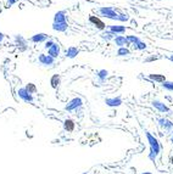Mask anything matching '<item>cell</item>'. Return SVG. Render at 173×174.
<instances>
[{"label": "cell", "instance_id": "cell-1", "mask_svg": "<svg viewBox=\"0 0 173 174\" xmlns=\"http://www.w3.org/2000/svg\"><path fill=\"white\" fill-rule=\"evenodd\" d=\"M145 136H146V140H148L149 146H150V151H152L156 156H159L161 153V144L157 140V138H155V135L149 133L148 130H145Z\"/></svg>", "mask_w": 173, "mask_h": 174}, {"label": "cell", "instance_id": "cell-2", "mask_svg": "<svg viewBox=\"0 0 173 174\" xmlns=\"http://www.w3.org/2000/svg\"><path fill=\"white\" fill-rule=\"evenodd\" d=\"M99 15L100 16H102V17L110 18V20H115V21H117V20H118V12H117L113 7H110V6L100 7Z\"/></svg>", "mask_w": 173, "mask_h": 174}, {"label": "cell", "instance_id": "cell-3", "mask_svg": "<svg viewBox=\"0 0 173 174\" xmlns=\"http://www.w3.org/2000/svg\"><path fill=\"white\" fill-rule=\"evenodd\" d=\"M80 107H83V100L80 98H73V99H71L66 103L65 110L67 112H74L76 110L80 108Z\"/></svg>", "mask_w": 173, "mask_h": 174}, {"label": "cell", "instance_id": "cell-4", "mask_svg": "<svg viewBox=\"0 0 173 174\" xmlns=\"http://www.w3.org/2000/svg\"><path fill=\"white\" fill-rule=\"evenodd\" d=\"M151 105L155 107V110H157V111H159V112H161V113H167L168 116H170V115H172L171 108H170V107H168L165 102H162L161 100H152Z\"/></svg>", "mask_w": 173, "mask_h": 174}, {"label": "cell", "instance_id": "cell-5", "mask_svg": "<svg viewBox=\"0 0 173 174\" xmlns=\"http://www.w3.org/2000/svg\"><path fill=\"white\" fill-rule=\"evenodd\" d=\"M105 103L106 106L109 107H112V108H116V107H120L123 101H122V98L121 96H113V98H107L105 99Z\"/></svg>", "mask_w": 173, "mask_h": 174}, {"label": "cell", "instance_id": "cell-6", "mask_svg": "<svg viewBox=\"0 0 173 174\" xmlns=\"http://www.w3.org/2000/svg\"><path fill=\"white\" fill-rule=\"evenodd\" d=\"M17 95H19V98L22 100V101H25V102H28V103H31V102H33V95L32 94H29L27 90H26L25 88H20L19 90H17Z\"/></svg>", "mask_w": 173, "mask_h": 174}, {"label": "cell", "instance_id": "cell-7", "mask_svg": "<svg viewBox=\"0 0 173 174\" xmlns=\"http://www.w3.org/2000/svg\"><path fill=\"white\" fill-rule=\"evenodd\" d=\"M38 61L43 66H52V65H55V59L49 56V55H47V54H40L38 56Z\"/></svg>", "mask_w": 173, "mask_h": 174}, {"label": "cell", "instance_id": "cell-8", "mask_svg": "<svg viewBox=\"0 0 173 174\" xmlns=\"http://www.w3.org/2000/svg\"><path fill=\"white\" fill-rule=\"evenodd\" d=\"M29 40L33 42V43H37V44H39V43H45V42L48 40V35H47L45 33H37V34L32 35Z\"/></svg>", "mask_w": 173, "mask_h": 174}, {"label": "cell", "instance_id": "cell-9", "mask_svg": "<svg viewBox=\"0 0 173 174\" xmlns=\"http://www.w3.org/2000/svg\"><path fill=\"white\" fill-rule=\"evenodd\" d=\"M89 22L93 23V25L95 26L98 29H100V30H104V29L106 28V25L100 20L98 16H90V17H89Z\"/></svg>", "mask_w": 173, "mask_h": 174}, {"label": "cell", "instance_id": "cell-10", "mask_svg": "<svg viewBox=\"0 0 173 174\" xmlns=\"http://www.w3.org/2000/svg\"><path fill=\"white\" fill-rule=\"evenodd\" d=\"M60 54H61V48H60V45H59L57 43H55V44L48 50V55L51 56V57H54V59H57V57L60 56Z\"/></svg>", "mask_w": 173, "mask_h": 174}, {"label": "cell", "instance_id": "cell-11", "mask_svg": "<svg viewBox=\"0 0 173 174\" xmlns=\"http://www.w3.org/2000/svg\"><path fill=\"white\" fill-rule=\"evenodd\" d=\"M62 125H64V130L67 132V133H72V132H74V129H76V123H74L73 119H71V118L65 119Z\"/></svg>", "mask_w": 173, "mask_h": 174}, {"label": "cell", "instance_id": "cell-12", "mask_svg": "<svg viewBox=\"0 0 173 174\" xmlns=\"http://www.w3.org/2000/svg\"><path fill=\"white\" fill-rule=\"evenodd\" d=\"M107 30H110L115 35H120V34H123L126 32V27L124 26H109Z\"/></svg>", "mask_w": 173, "mask_h": 174}, {"label": "cell", "instance_id": "cell-13", "mask_svg": "<svg viewBox=\"0 0 173 174\" xmlns=\"http://www.w3.org/2000/svg\"><path fill=\"white\" fill-rule=\"evenodd\" d=\"M115 44L118 47V48H124L126 45H129L128 42H127V38L124 35H116L115 39H113Z\"/></svg>", "mask_w": 173, "mask_h": 174}, {"label": "cell", "instance_id": "cell-14", "mask_svg": "<svg viewBox=\"0 0 173 174\" xmlns=\"http://www.w3.org/2000/svg\"><path fill=\"white\" fill-rule=\"evenodd\" d=\"M54 22L55 23H65L66 22V14H65V11H57L54 15Z\"/></svg>", "mask_w": 173, "mask_h": 174}, {"label": "cell", "instance_id": "cell-15", "mask_svg": "<svg viewBox=\"0 0 173 174\" xmlns=\"http://www.w3.org/2000/svg\"><path fill=\"white\" fill-rule=\"evenodd\" d=\"M78 54H79V50L76 47H70L66 50V57L67 59H74V57H77Z\"/></svg>", "mask_w": 173, "mask_h": 174}, {"label": "cell", "instance_id": "cell-16", "mask_svg": "<svg viewBox=\"0 0 173 174\" xmlns=\"http://www.w3.org/2000/svg\"><path fill=\"white\" fill-rule=\"evenodd\" d=\"M50 84H51V87L54 89H57L59 85L61 84V77L59 75H54L51 77V79H50Z\"/></svg>", "mask_w": 173, "mask_h": 174}, {"label": "cell", "instance_id": "cell-17", "mask_svg": "<svg viewBox=\"0 0 173 174\" xmlns=\"http://www.w3.org/2000/svg\"><path fill=\"white\" fill-rule=\"evenodd\" d=\"M67 28H68L67 22H65V23H55V22H52V29L56 30V32H66Z\"/></svg>", "mask_w": 173, "mask_h": 174}, {"label": "cell", "instance_id": "cell-18", "mask_svg": "<svg viewBox=\"0 0 173 174\" xmlns=\"http://www.w3.org/2000/svg\"><path fill=\"white\" fill-rule=\"evenodd\" d=\"M109 75H110V73H109L107 70H100V71L97 72V77L99 78V80L101 82V83H104V82L109 78Z\"/></svg>", "mask_w": 173, "mask_h": 174}, {"label": "cell", "instance_id": "cell-19", "mask_svg": "<svg viewBox=\"0 0 173 174\" xmlns=\"http://www.w3.org/2000/svg\"><path fill=\"white\" fill-rule=\"evenodd\" d=\"M100 37H101V39H104V40H106V42H110V40H113L116 35H115L113 33H111L110 30H106V32H102Z\"/></svg>", "mask_w": 173, "mask_h": 174}, {"label": "cell", "instance_id": "cell-20", "mask_svg": "<svg viewBox=\"0 0 173 174\" xmlns=\"http://www.w3.org/2000/svg\"><path fill=\"white\" fill-rule=\"evenodd\" d=\"M149 79L154 80V82H157V83H163L166 80V77L163 75H149Z\"/></svg>", "mask_w": 173, "mask_h": 174}, {"label": "cell", "instance_id": "cell-21", "mask_svg": "<svg viewBox=\"0 0 173 174\" xmlns=\"http://www.w3.org/2000/svg\"><path fill=\"white\" fill-rule=\"evenodd\" d=\"M126 38H127L128 44H133V45H137L139 42H142L140 38L137 37V35H128V37H126Z\"/></svg>", "mask_w": 173, "mask_h": 174}, {"label": "cell", "instance_id": "cell-22", "mask_svg": "<svg viewBox=\"0 0 173 174\" xmlns=\"http://www.w3.org/2000/svg\"><path fill=\"white\" fill-rule=\"evenodd\" d=\"M161 85H162V88H163L165 90L173 93V82H171V80H165Z\"/></svg>", "mask_w": 173, "mask_h": 174}, {"label": "cell", "instance_id": "cell-23", "mask_svg": "<svg viewBox=\"0 0 173 174\" xmlns=\"http://www.w3.org/2000/svg\"><path fill=\"white\" fill-rule=\"evenodd\" d=\"M25 89L29 93V94H35L37 93V87H35V84H33V83H28V84H26Z\"/></svg>", "mask_w": 173, "mask_h": 174}, {"label": "cell", "instance_id": "cell-24", "mask_svg": "<svg viewBox=\"0 0 173 174\" xmlns=\"http://www.w3.org/2000/svg\"><path fill=\"white\" fill-rule=\"evenodd\" d=\"M128 55H130V51L128 48H118L117 50V56H128Z\"/></svg>", "mask_w": 173, "mask_h": 174}, {"label": "cell", "instance_id": "cell-25", "mask_svg": "<svg viewBox=\"0 0 173 174\" xmlns=\"http://www.w3.org/2000/svg\"><path fill=\"white\" fill-rule=\"evenodd\" d=\"M14 39H15V43H16V44H19V45H25L26 44L25 38H23L21 34H16Z\"/></svg>", "mask_w": 173, "mask_h": 174}, {"label": "cell", "instance_id": "cell-26", "mask_svg": "<svg viewBox=\"0 0 173 174\" xmlns=\"http://www.w3.org/2000/svg\"><path fill=\"white\" fill-rule=\"evenodd\" d=\"M167 122H168V118H166V117L157 118V124H159V127H160L161 129H163V128H165V125H166Z\"/></svg>", "mask_w": 173, "mask_h": 174}, {"label": "cell", "instance_id": "cell-27", "mask_svg": "<svg viewBox=\"0 0 173 174\" xmlns=\"http://www.w3.org/2000/svg\"><path fill=\"white\" fill-rule=\"evenodd\" d=\"M120 22H127L129 21V15L128 14H118V20Z\"/></svg>", "mask_w": 173, "mask_h": 174}, {"label": "cell", "instance_id": "cell-28", "mask_svg": "<svg viewBox=\"0 0 173 174\" xmlns=\"http://www.w3.org/2000/svg\"><path fill=\"white\" fill-rule=\"evenodd\" d=\"M134 48L137 50H145L148 48V45H146V43H144V42H139L137 45H134Z\"/></svg>", "mask_w": 173, "mask_h": 174}, {"label": "cell", "instance_id": "cell-29", "mask_svg": "<svg viewBox=\"0 0 173 174\" xmlns=\"http://www.w3.org/2000/svg\"><path fill=\"white\" fill-rule=\"evenodd\" d=\"M54 44H55V42H54V40H51V39H48V40H47V42L44 43V49H45V50H49L50 48H51V47L54 45Z\"/></svg>", "mask_w": 173, "mask_h": 174}, {"label": "cell", "instance_id": "cell-30", "mask_svg": "<svg viewBox=\"0 0 173 174\" xmlns=\"http://www.w3.org/2000/svg\"><path fill=\"white\" fill-rule=\"evenodd\" d=\"M16 2V0H7V5H9V7L11 6V5H14Z\"/></svg>", "mask_w": 173, "mask_h": 174}, {"label": "cell", "instance_id": "cell-31", "mask_svg": "<svg viewBox=\"0 0 173 174\" xmlns=\"http://www.w3.org/2000/svg\"><path fill=\"white\" fill-rule=\"evenodd\" d=\"M170 140H171V143L173 144V130L170 133Z\"/></svg>", "mask_w": 173, "mask_h": 174}, {"label": "cell", "instance_id": "cell-32", "mask_svg": "<svg viewBox=\"0 0 173 174\" xmlns=\"http://www.w3.org/2000/svg\"><path fill=\"white\" fill-rule=\"evenodd\" d=\"M2 40H4V34H2V33H0V43H1Z\"/></svg>", "mask_w": 173, "mask_h": 174}, {"label": "cell", "instance_id": "cell-33", "mask_svg": "<svg viewBox=\"0 0 173 174\" xmlns=\"http://www.w3.org/2000/svg\"><path fill=\"white\" fill-rule=\"evenodd\" d=\"M157 57H149V59H146V61H152V60H156Z\"/></svg>", "mask_w": 173, "mask_h": 174}, {"label": "cell", "instance_id": "cell-34", "mask_svg": "<svg viewBox=\"0 0 173 174\" xmlns=\"http://www.w3.org/2000/svg\"><path fill=\"white\" fill-rule=\"evenodd\" d=\"M168 59H170V61H171V62H173V55H171Z\"/></svg>", "mask_w": 173, "mask_h": 174}, {"label": "cell", "instance_id": "cell-35", "mask_svg": "<svg viewBox=\"0 0 173 174\" xmlns=\"http://www.w3.org/2000/svg\"><path fill=\"white\" fill-rule=\"evenodd\" d=\"M140 174H152L151 172H143V173H140Z\"/></svg>", "mask_w": 173, "mask_h": 174}, {"label": "cell", "instance_id": "cell-36", "mask_svg": "<svg viewBox=\"0 0 173 174\" xmlns=\"http://www.w3.org/2000/svg\"><path fill=\"white\" fill-rule=\"evenodd\" d=\"M171 162H172V163H173V157H172V160H171Z\"/></svg>", "mask_w": 173, "mask_h": 174}, {"label": "cell", "instance_id": "cell-37", "mask_svg": "<svg viewBox=\"0 0 173 174\" xmlns=\"http://www.w3.org/2000/svg\"><path fill=\"white\" fill-rule=\"evenodd\" d=\"M82 174H89V173H87V172H85V173H82Z\"/></svg>", "mask_w": 173, "mask_h": 174}]
</instances>
